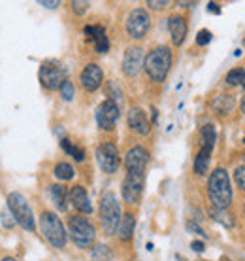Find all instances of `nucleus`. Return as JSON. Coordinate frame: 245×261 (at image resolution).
Listing matches in <instances>:
<instances>
[{"label":"nucleus","instance_id":"423d86ee","mask_svg":"<svg viewBox=\"0 0 245 261\" xmlns=\"http://www.w3.org/2000/svg\"><path fill=\"white\" fill-rule=\"evenodd\" d=\"M8 208L12 212L13 220L19 223L23 229H26V231H34L36 229L33 210H30L26 199L21 193H10L8 195Z\"/></svg>","mask_w":245,"mask_h":261},{"label":"nucleus","instance_id":"1a4fd4ad","mask_svg":"<svg viewBox=\"0 0 245 261\" xmlns=\"http://www.w3.org/2000/svg\"><path fill=\"white\" fill-rule=\"evenodd\" d=\"M97 159H98L100 169H102L104 172H108V174H113V172H117L119 165H121L119 151H117L115 144H111V142H104L102 146H98Z\"/></svg>","mask_w":245,"mask_h":261},{"label":"nucleus","instance_id":"c9c22d12","mask_svg":"<svg viewBox=\"0 0 245 261\" xmlns=\"http://www.w3.org/2000/svg\"><path fill=\"white\" fill-rule=\"evenodd\" d=\"M191 248H193L194 252H204V242H200V241H194L193 244H191Z\"/></svg>","mask_w":245,"mask_h":261},{"label":"nucleus","instance_id":"6e6552de","mask_svg":"<svg viewBox=\"0 0 245 261\" xmlns=\"http://www.w3.org/2000/svg\"><path fill=\"white\" fill-rule=\"evenodd\" d=\"M149 29H151V17H149V13L145 10H142V8L132 10L129 19H127V33H129L130 38L142 40L149 33Z\"/></svg>","mask_w":245,"mask_h":261},{"label":"nucleus","instance_id":"dca6fc26","mask_svg":"<svg viewBox=\"0 0 245 261\" xmlns=\"http://www.w3.org/2000/svg\"><path fill=\"white\" fill-rule=\"evenodd\" d=\"M70 202L74 208L79 210V212H83V214H90V212H93L89 195H87L85 188H81V186H74L70 190Z\"/></svg>","mask_w":245,"mask_h":261},{"label":"nucleus","instance_id":"ea45409f","mask_svg":"<svg viewBox=\"0 0 245 261\" xmlns=\"http://www.w3.org/2000/svg\"><path fill=\"white\" fill-rule=\"evenodd\" d=\"M241 110H243V114H245V97H243V100H241Z\"/></svg>","mask_w":245,"mask_h":261},{"label":"nucleus","instance_id":"c756f323","mask_svg":"<svg viewBox=\"0 0 245 261\" xmlns=\"http://www.w3.org/2000/svg\"><path fill=\"white\" fill-rule=\"evenodd\" d=\"M89 2H81V0H74V2H72V10H74V12L78 13V15H83L85 12H87V10H89Z\"/></svg>","mask_w":245,"mask_h":261},{"label":"nucleus","instance_id":"39448f33","mask_svg":"<svg viewBox=\"0 0 245 261\" xmlns=\"http://www.w3.org/2000/svg\"><path fill=\"white\" fill-rule=\"evenodd\" d=\"M119 220H121L119 202H117L115 195L111 191H106L102 199H100V222H102L106 235H115Z\"/></svg>","mask_w":245,"mask_h":261},{"label":"nucleus","instance_id":"412c9836","mask_svg":"<svg viewBox=\"0 0 245 261\" xmlns=\"http://www.w3.org/2000/svg\"><path fill=\"white\" fill-rule=\"evenodd\" d=\"M51 199H53V202H55V206H57L60 212H65L66 210V188L58 186V184L51 186Z\"/></svg>","mask_w":245,"mask_h":261},{"label":"nucleus","instance_id":"37998d69","mask_svg":"<svg viewBox=\"0 0 245 261\" xmlns=\"http://www.w3.org/2000/svg\"><path fill=\"white\" fill-rule=\"evenodd\" d=\"M243 87H245V84H243Z\"/></svg>","mask_w":245,"mask_h":261},{"label":"nucleus","instance_id":"72a5a7b5","mask_svg":"<svg viewBox=\"0 0 245 261\" xmlns=\"http://www.w3.org/2000/svg\"><path fill=\"white\" fill-rule=\"evenodd\" d=\"M166 4H168V2H164V0H161V2H157V0H149V2H147V6L153 8V10H162Z\"/></svg>","mask_w":245,"mask_h":261},{"label":"nucleus","instance_id":"b1692460","mask_svg":"<svg viewBox=\"0 0 245 261\" xmlns=\"http://www.w3.org/2000/svg\"><path fill=\"white\" fill-rule=\"evenodd\" d=\"M60 146H63V150H65L66 153H70L76 161H83V159H85V151L81 150V148H78V146H74L68 138H65V140L60 142Z\"/></svg>","mask_w":245,"mask_h":261},{"label":"nucleus","instance_id":"a211bd4d","mask_svg":"<svg viewBox=\"0 0 245 261\" xmlns=\"http://www.w3.org/2000/svg\"><path fill=\"white\" fill-rule=\"evenodd\" d=\"M134 216L132 214H125L121 216V220H119V225H117V233H119V239L122 242H129L134 235Z\"/></svg>","mask_w":245,"mask_h":261},{"label":"nucleus","instance_id":"393cba45","mask_svg":"<svg viewBox=\"0 0 245 261\" xmlns=\"http://www.w3.org/2000/svg\"><path fill=\"white\" fill-rule=\"evenodd\" d=\"M55 176L58 180H70V178H74V167L68 163H58L55 167Z\"/></svg>","mask_w":245,"mask_h":261},{"label":"nucleus","instance_id":"cd10ccee","mask_svg":"<svg viewBox=\"0 0 245 261\" xmlns=\"http://www.w3.org/2000/svg\"><path fill=\"white\" fill-rule=\"evenodd\" d=\"M93 42H95V47H97L98 53H106L108 49H110V40H108V36H106V31H102Z\"/></svg>","mask_w":245,"mask_h":261},{"label":"nucleus","instance_id":"6ab92c4d","mask_svg":"<svg viewBox=\"0 0 245 261\" xmlns=\"http://www.w3.org/2000/svg\"><path fill=\"white\" fill-rule=\"evenodd\" d=\"M211 150L213 148H209V146H202V150L198 151V155H196V159H194V172H196V174H204V172L207 170Z\"/></svg>","mask_w":245,"mask_h":261},{"label":"nucleus","instance_id":"4be33fe9","mask_svg":"<svg viewBox=\"0 0 245 261\" xmlns=\"http://www.w3.org/2000/svg\"><path fill=\"white\" fill-rule=\"evenodd\" d=\"M90 257L95 261H111L113 259V254H111V250L106 244H97L93 248V252H90Z\"/></svg>","mask_w":245,"mask_h":261},{"label":"nucleus","instance_id":"a878e982","mask_svg":"<svg viewBox=\"0 0 245 261\" xmlns=\"http://www.w3.org/2000/svg\"><path fill=\"white\" fill-rule=\"evenodd\" d=\"M226 82L230 85H239L245 82V70L243 68H234V70H230L228 74H226Z\"/></svg>","mask_w":245,"mask_h":261},{"label":"nucleus","instance_id":"a19ab883","mask_svg":"<svg viewBox=\"0 0 245 261\" xmlns=\"http://www.w3.org/2000/svg\"><path fill=\"white\" fill-rule=\"evenodd\" d=\"M2 261H15V259H13V257H4Z\"/></svg>","mask_w":245,"mask_h":261},{"label":"nucleus","instance_id":"58836bf2","mask_svg":"<svg viewBox=\"0 0 245 261\" xmlns=\"http://www.w3.org/2000/svg\"><path fill=\"white\" fill-rule=\"evenodd\" d=\"M179 6H183V8H189V6H193V2H179Z\"/></svg>","mask_w":245,"mask_h":261},{"label":"nucleus","instance_id":"f704fd0d","mask_svg":"<svg viewBox=\"0 0 245 261\" xmlns=\"http://www.w3.org/2000/svg\"><path fill=\"white\" fill-rule=\"evenodd\" d=\"M187 229H189V231H194L196 235H202V237L206 235V233H204V231H202V229L198 227V225H196L194 222H187Z\"/></svg>","mask_w":245,"mask_h":261},{"label":"nucleus","instance_id":"f03ea898","mask_svg":"<svg viewBox=\"0 0 245 261\" xmlns=\"http://www.w3.org/2000/svg\"><path fill=\"white\" fill-rule=\"evenodd\" d=\"M170 66H172V51L166 46L155 47L153 51H149V55L143 61L145 72L149 74V78L157 82V84L166 80Z\"/></svg>","mask_w":245,"mask_h":261},{"label":"nucleus","instance_id":"e433bc0d","mask_svg":"<svg viewBox=\"0 0 245 261\" xmlns=\"http://www.w3.org/2000/svg\"><path fill=\"white\" fill-rule=\"evenodd\" d=\"M58 4H60L58 0H55V2H45V0H40V6H45V8H49V10H51V8H57Z\"/></svg>","mask_w":245,"mask_h":261},{"label":"nucleus","instance_id":"473e14b6","mask_svg":"<svg viewBox=\"0 0 245 261\" xmlns=\"http://www.w3.org/2000/svg\"><path fill=\"white\" fill-rule=\"evenodd\" d=\"M2 223H4V227H13V225H15V220H13L12 212H8V210L2 212Z\"/></svg>","mask_w":245,"mask_h":261},{"label":"nucleus","instance_id":"f3484780","mask_svg":"<svg viewBox=\"0 0 245 261\" xmlns=\"http://www.w3.org/2000/svg\"><path fill=\"white\" fill-rule=\"evenodd\" d=\"M129 125L130 129L140 133V135H149V130H151V123H149L147 116L142 108H132L129 112Z\"/></svg>","mask_w":245,"mask_h":261},{"label":"nucleus","instance_id":"5701e85b","mask_svg":"<svg viewBox=\"0 0 245 261\" xmlns=\"http://www.w3.org/2000/svg\"><path fill=\"white\" fill-rule=\"evenodd\" d=\"M211 218L215 222L223 223L225 227H232L234 225V216L230 212H226V210H219V208H213L211 210Z\"/></svg>","mask_w":245,"mask_h":261},{"label":"nucleus","instance_id":"c85d7f7f","mask_svg":"<svg viewBox=\"0 0 245 261\" xmlns=\"http://www.w3.org/2000/svg\"><path fill=\"white\" fill-rule=\"evenodd\" d=\"M74 93H76V89H74L72 82L66 80L65 84L60 85V95H63V98H65V100H72V98H74Z\"/></svg>","mask_w":245,"mask_h":261},{"label":"nucleus","instance_id":"9b49d317","mask_svg":"<svg viewBox=\"0 0 245 261\" xmlns=\"http://www.w3.org/2000/svg\"><path fill=\"white\" fill-rule=\"evenodd\" d=\"M143 193V174H132L129 172L122 182V199L129 204L140 202Z\"/></svg>","mask_w":245,"mask_h":261},{"label":"nucleus","instance_id":"f257e3e1","mask_svg":"<svg viewBox=\"0 0 245 261\" xmlns=\"http://www.w3.org/2000/svg\"><path fill=\"white\" fill-rule=\"evenodd\" d=\"M207 195L213 202V208L226 210L232 202V190H230V178L225 169H215L207 182Z\"/></svg>","mask_w":245,"mask_h":261},{"label":"nucleus","instance_id":"c03bdc74","mask_svg":"<svg viewBox=\"0 0 245 261\" xmlns=\"http://www.w3.org/2000/svg\"><path fill=\"white\" fill-rule=\"evenodd\" d=\"M243 157H245V155H243Z\"/></svg>","mask_w":245,"mask_h":261},{"label":"nucleus","instance_id":"2eb2a0df","mask_svg":"<svg viewBox=\"0 0 245 261\" xmlns=\"http://www.w3.org/2000/svg\"><path fill=\"white\" fill-rule=\"evenodd\" d=\"M168 31L172 34V42L175 46H181L185 42V36H187V21L181 15H172L168 19Z\"/></svg>","mask_w":245,"mask_h":261},{"label":"nucleus","instance_id":"0eeeda50","mask_svg":"<svg viewBox=\"0 0 245 261\" xmlns=\"http://www.w3.org/2000/svg\"><path fill=\"white\" fill-rule=\"evenodd\" d=\"M66 70L55 61H45L40 66V82L45 89H60V85L66 82Z\"/></svg>","mask_w":245,"mask_h":261},{"label":"nucleus","instance_id":"7c9ffc66","mask_svg":"<svg viewBox=\"0 0 245 261\" xmlns=\"http://www.w3.org/2000/svg\"><path fill=\"white\" fill-rule=\"evenodd\" d=\"M234 180H236V184L245 191V165L236 169V172H234Z\"/></svg>","mask_w":245,"mask_h":261},{"label":"nucleus","instance_id":"4c0bfd02","mask_svg":"<svg viewBox=\"0 0 245 261\" xmlns=\"http://www.w3.org/2000/svg\"><path fill=\"white\" fill-rule=\"evenodd\" d=\"M207 12L221 13V8H219V4H215V2H209V4H207Z\"/></svg>","mask_w":245,"mask_h":261},{"label":"nucleus","instance_id":"4468645a","mask_svg":"<svg viewBox=\"0 0 245 261\" xmlns=\"http://www.w3.org/2000/svg\"><path fill=\"white\" fill-rule=\"evenodd\" d=\"M104 82V72L98 65H87L85 70L81 72V85L87 91H97Z\"/></svg>","mask_w":245,"mask_h":261},{"label":"nucleus","instance_id":"aec40b11","mask_svg":"<svg viewBox=\"0 0 245 261\" xmlns=\"http://www.w3.org/2000/svg\"><path fill=\"white\" fill-rule=\"evenodd\" d=\"M236 105V100H234L232 95H219V97H215L213 100V110H217L219 114H226V112H230Z\"/></svg>","mask_w":245,"mask_h":261},{"label":"nucleus","instance_id":"20e7f679","mask_svg":"<svg viewBox=\"0 0 245 261\" xmlns=\"http://www.w3.org/2000/svg\"><path fill=\"white\" fill-rule=\"evenodd\" d=\"M68 229H70L72 241L78 248H90L95 239H97L95 225L83 216H72L70 222H68Z\"/></svg>","mask_w":245,"mask_h":261},{"label":"nucleus","instance_id":"f8f14e48","mask_svg":"<svg viewBox=\"0 0 245 261\" xmlns=\"http://www.w3.org/2000/svg\"><path fill=\"white\" fill-rule=\"evenodd\" d=\"M149 163V151L142 146H136L132 150H129L127 157H125V167L132 174H143L145 167Z\"/></svg>","mask_w":245,"mask_h":261},{"label":"nucleus","instance_id":"9d476101","mask_svg":"<svg viewBox=\"0 0 245 261\" xmlns=\"http://www.w3.org/2000/svg\"><path fill=\"white\" fill-rule=\"evenodd\" d=\"M117 119H119V105H117L115 100H111V98L104 100L97 110L98 127L104 130H111L113 127H115Z\"/></svg>","mask_w":245,"mask_h":261},{"label":"nucleus","instance_id":"79ce46f5","mask_svg":"<svg viewBox=\"0 0 245 261\" xmlns=\"http://www.w3.org/2000/svg\"><path fill=\"white\" fill-rule=\"evenodd\" d=\"M243 142H245V138H243Z\"/></svg>","mask_w":245,"mask_h":261},{"label":"nucleus","instance_id":"bb28decb","mask_svg":"<svg viewBox=\"0 0 245 261\" xmlns=\"http://www.w3.org/2000/svg\"><path fill=\"white\" fill-rule=\"evenodd\" d=\"M215 138H217L215 127H213V125H206V127L202 129V140H204V146H209V148H213Z\"/></svg>","mask_w":245,"mask_h":261},{"label":"nucleus","instance_id":"7ed1b4c3","mask_svg":"<svg viewBox=\"0 0 245 261\" xmlns=\"http://www.w3.org/2000/svg\"><path fill=\"white\" fill-rule=\"evenodd\" d=\"M40 231L45 237V241L51 244L53 248H65L66 244V231L60 218L53 212H44L40 216Z\"/></svg>","mask_w":245,"mask_h":261},{"label":"nucleus","instance_id":"ddd939ff","mask_svg":"<svg viewBox=\"0 0 245 261\" xmlns=\"http://www.w3.org/2000/svg\"><path fill=\"white\" fill-rule=\"evenodd\" d=\"M143 49L138 46H132L125 51V57H122V72L127 76H138L140 70L143 68Z\"/></svg>","mask_w":245,"mask_h":261},{"label":"nucleus","instance_id":"2f4dec72","mask_svg":"<svg viewBox=\"0 0 245 261\" xmlns=\"http://www.w3.org/2000/svg\"><path fill=\"white\" fill-rule=\"evenodd\" d=\"M209 40H211V33L204 29V31H200L198 36H196V44H198V46H206V44H209Z\"/></svg>","mask_w":245,"mask_h":261}]
</instances>
